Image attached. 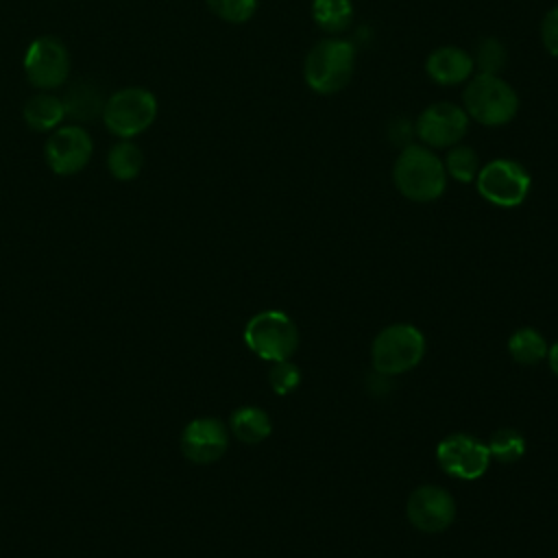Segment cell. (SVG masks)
Segmentation results:
<instances>
[{
    "instance_id": "cell-1",
    "label": "cell",
    "mask_w": 558,
    "mask_h": 558,
    "mask_svg": "<svg viewBox=\"0 0 558 558\" xmlns=\"http://www.w3.org/2000/svg\"><path fill=\"white\" fill-rule=\"evenodd\" d=\"M392 181L397 190L414 201L429 203L442 196L447 187V172L442 159L423 144H408L392 166Z\"/></svg>"
},
{
    "instance_id": "cell-2",
    "label": "cell",
    "mask_w": 558,
    "mask_h": 558,
    "mask_svg": "<svg viewBox=\"0 0 558 558\" xmlns=\"http://www.w3.org/2000/svg\"><path fill=\"white\" fill-rule=\"evenodd\" d=\"M355 48L340 37H327L316 41L303 63V76L312 92L331 96L342 92L353 78Z\"/></svg>"
},
{
    "instance_id": "cell-3",
    "label": "cell",
    "mask_w": 558,
    "mask_h": 558,
    "mask_svg": "<svg viewBox=\"0 0 558 558\" xmlns=\"http://www.w3.org/2000/svg\"><path fill=\"white\" fill-rule=\"evenodd\" d=\"M462 109L484 126H504L519 111V96L499 74H475L462 92Z\"/></svg>"
},
{
    "instance_id": "cell-4",
    "label": "cell",
    "mask_w": 558,
    "mask_h": 558,
    "mask_svg": "<svg viewBox=\"0 0 558 558\" xmlns=\"http://www.w3.org/2000/svg\"><path fill=\"white\" fill-rule=\"evenodd\" d=\"M425 355V338L421 329L408 323L388 325L371 347V360L379 375H399L414 368Z\"/></svg>"
},
{
    "instance_id": "cell-5",
    "label": "cell",
    "mask_w": 558,
    "mask_h": 558,
    "mask_svg": "<svg viewBox=\"0 0 558 558\" xmlns=\"http://www.w3.org/2000/svg\"><path fill=\"white\" fill-rule=\"evenodd\" d=\"M244 342L257 357L281 362L296 351L299 329L286 312L264 310L246 323Z\"/></svg>"
},
{
    "instance_id": "cell-6",
    "label": "cell",
    "mask_w": 558,
    "mask_h": 558,
    "mask_svg": "<svg viewBox=\"0 0 558 558\" xmlns=\"http://www.w3.org/2000/svg\"><path fill=\"white\" fill-rule=\"evenodd\" d=\"M157 118V98L144 87H124L111 94L105 102L102 120L107 129L122 137L131 140L144 133Z\"/></svg>"
},
{
    "instance_id": "cell-7",
    "label": "cell",
    "mask_w": 558,
    "mask_h": 558,
    "mask_svg": "<svg viewBox=\"0 0 558 558\" xmlns=\"http://www.w3.org/2000/svg\"><path fill=\"white\" fill-rule=\"evenodd\" d=\"M532 179L527 170L512 159H493L484 163L475 177L482 198L497 207H517L525 201Z\"/></svg>"
},
{
    "instance_id": "cell-8",
    "label": "cell",
    "mask_w": 558,
    "mask_h": 558,
    "mask_svg": "<svg viewBox=\"0 0 558 558\" xmlns=\"http://www.w3.org/2000/svg\"><path fill=\"white\" fill-rule=\"evenodd\" d=\"M466 131L469 116L453 102H434L425 107L414 122V133L427 148H451L462 142Z\"/></svg>"
},
{
    "instance_id": "cell-9",
    "label": "cell",
    "mask_w": 558,
    "mask_h": 558,
    "mask_svg": "<svg viewBox=\"0 0 558 558\" xmlns=\"http://www.w3.org/2000/svg\"><path fill=\"white\" fill-rule=\"evenodd\" d=\"M24 72L31 85L44 92L63 85L70 72V54L65 44L52 35L35 39L26 48Z\"/></svg>"
},
{
    "instance_id": "cell-10",
    "label": "cell",
    "mask_w": 558,
    "mask_h": 558,
    "mask_svg": "<svg viewBox=\"0 0 558 558\" xmlns=\"http://www.w3.org/2000/svg\"><path fill=\"white\" fill-rule=\"evenodd\" d=\"M436 460L440 469L460 480H477L490 464V451L486 442L469 434H451L436 447Z\"/></svg>"
},
{
    "instance_id": "cell-11",
    "label": "cell",
    "mask_w": 558,
    "mask_h": 558,
    "mask_svg": "<svg viewBox=\"0 0 558 558\" xmlns=\"http://www.w3.org/2000/svg\"><path fill=\"white\" fill-rule=\"evenodd\" d=\"M92 137L78 124L59 126L44 146V157L48 168L59 177H70L81 172L92 157Z\"/></svg>"
},
{
    "instance_id": "cell-12",
    "label": "cell",
    "mask_w": 558,
    "mask_h": 558,
    "mask_svg": "<svg viewBox=\"0 0 558 558\" xmlns=\"http://www.w3.org/2000/svg\"><path fill=\"white\" fill-rule=\"evenodd\" d=\"M410 523L427 534L447 530L456 519V501L442 486L425 484L412 490L405 506Z\"/></svg>"
},
{
    "instance_id": "cell-13",
    "label": "cell",
    "mask_w": 558,
    "mask_h": 558,
    "mask_svg": "<svg viewBox=\"0 0 558 558\" xmlns=\"http://www.w3.org/2000/svg\"><path fill=\"white\" fill-rule=\"evenodd\" d=\"M229 447L227 425L216 416H198L181 432V451L194 464H211Z\"/></svg>"
},
{
    "instance_id": "cell-14",
    "label": "cell",
    "mask_w": 558,
    "mask_h": 558,
    "mask_svg": "<svg viewBox=\"0 0 558 558\" xmlns=\"http://www.w3.org/2000/svg\"><path fill=\"white\" fill-rule=\"evenodd\" d=\"M427 76L438 85H460L475 72L473 57L458 46H440L425 61Z\"/></svg>"
},
{
    "instance_id": "cell-15",
    "label": "cell",
    "mask_w": 558,
    "mask_h": 558,
    "mask_svg": "<svg viewBox=\"0 0 558 558\" xmlns=\"http://www.w3.org/2000/svg\"><path fill=\"white\" fill-rule=\"evenodd\" d=\"M61 102H63V111L68 118H72L76 122H92L94 118L102 116L107 98L102 96L100 85H96L89 78H83V81L72 83L65 89V94L61 96Z\"/></svg>"
},
{
    "instance_id": "cell-16",
    "label": "cell",
    "mask_w": 558,
    "mask_h": 558,
    "mask_svg": "<svg viewBox=\"0 0 558 558\" xmlns=\"http://www.w3.org/2000/svg\"><path fill=\"white\" fill-rule=\"evenodd\" d=\"M22 113H24V122L28 124V129L39 131V133L59 129L61 120L65 118L61 98L50 92H44V89L26 100Z\"/></svg>"
},
{
    "instance_id": "cell-17",
    "label": "cell",
    "mask_w": 558,
    "mask_h": 558,
    "mask_svg": "<svg viewBox=\"0 0 558 558\" xmlns=\"http://www.w3.org/2000/svg\"><path fill=\"white\" fill-rule=\"evenodd\" d=\"M229 429L233 432V436L238 440H242L246 445H255V442H262L264 438L270 436L272 423H270V416L262 408L242 405L231 414Z\"/></svg>"
},
{
    "instance_id": "cell-18",
    "label": "cell",
    "mask_w": 558,
    "mask_h": 558,
    "mask_svg": "<svg viewBox=\"0 0 558 558\" xmlns=\"http://www.w3.org/2000/svg\"><path fill=\"white\" fill-rule=\"evenodd\" d=\"M353 2L351 0H314L312 17L323 33L338 35L344 33L353 22Z\"/></svg>"
},
{
    "instance_id": "cell-19",
    "label": "cell",
    "mask_w": 558,
    "mask_h": 558,
    "mask_svg": "<svg viewBox=\"0 0 558 558\" xmlns=\"http://www.w3.org/2000/svg\"><path fill=\"white\" fill-rule=\"evenodd\" d=\"M142 166H144L142 148L135 142H131V140H120L109 150L107 168L113 174V179H118V181L135 179L140 174Z\"/></svg>"
},
{
    "instance_id": "cell-20",
    "label": "cell",
    "mask_w": 558,
    "mask_h": 558,
    "mask_svg": "<svg viewBox=\"0 0 558 558\" xmlns=\"http://www.w3.org/2000/svg\"><path fill=\"white\" fill-rule=\"evenodd\" d=\"M508 351L512 355L514 362L532 366L538 364L541 360L547 357V340L532 327H521L519 331H514L508 340Z\"/></svg>"
},
{
    "instance_id": "cell-21",
    "label": "cell",
    "mask_w": 558,
    "mask_h": 558,
    "mask_svg": "<svg viewBox=\"0 0 558 558\" xmlns=\"http://www.w3.org/2000/svg\"><path fill=\"white\" fill-rule=\"evenodd\" d=\"M442 163H445V172L451 179L460 181V183L475 181V177H477V172L482 168L480 166V155L471 146H466V144L451 146Z\"/></svg>"
},
{
    "instance_id": "cell-22",
    "label": "cell",
    "mask_w": 558,
    "mask_h": 558,
    "mask_svg": "<svg viewBox=\"0 0 558 558\" xmlns=\"http://www.w3.org/2000/svg\"><path fill=\"white\" fill-rule=\"evenodd\" d=\"M490 458L504 462V464H512L517 460H521V456L525 453V440L517 429L504 427L490 434V440L486 442Z\"/></svg>"
},
{
    "instance_id": "cell-23",
    "label": "cell",
    "mask_w": 558,
    "mask_h": 558,
    "mask_svg": "<svg viewBox=\"0 0 558 558\" xmlns=\"http://www.w3.org/2000/svg\"><path fill=\"white\" fill-rule=\"evenodd\" d=\"M508 63V50L499 39L486 37L477 44L473 65L477 68V74H499Z\"/></svg>"
},
{
    "instance_id": "cell-24",
    "label": "cell",
    "mask_w": 558,
    "mask_h": 558,
    "mask_svg": "<svg viewBox=\"0 0 558 558\" xmlns=\"http://www.w3.org/2000/svg\"><path fill=\"white\" fill-rule=\"evenodd\" d=\"M207 7L220 20L231 24H242L253 17L257 9V0H207Z\"/></svg>"
},
{
    "instance_id": "cell-25",
    "label": "cell",
    "mask_w": 558,
    "mask_h": 558,
    "mask_svg": "<svg viewBox=\"0 0 558 558\" xmlns=\"http://www.w3.org/2000/svg\"><path fill=\"white\" fill-rule=\"evenodd\" d=\"M268 381L277 395H288L301 384V371L290 360L275 362V366L268 373Z\"/></svg>"
},
{
    "instance_id": "cell-26",
    "label": "cell",
    "mask_w": 558,
    "mask_h": 558,
    "mask_svg": "<svg viewBox=\"0 0 558 558\" xmlns=\"http://www.w3.org/2000/svg\"><path fill=\"white\" fill-rule=\"evenodd\" d=\"M541 39L545 50L558 59V7L549 9L541 22Z\"/></svg>"
},
{
    "instance_id": "cell-27",
    "label": "cell",
    "mask_w": 558,
    "mask_h": 558,
    "mask_svg": "<svg viewBox=\"0 0 558 558\" xmlns=\"http://www.w3.org/2000/svg\"><path fill=\"white\" fill-rule=\"evenodd\" d=\"M547 355H549V366H551V371L558 375V340L549 347Z\"/></svg>"
}]
</instances>
